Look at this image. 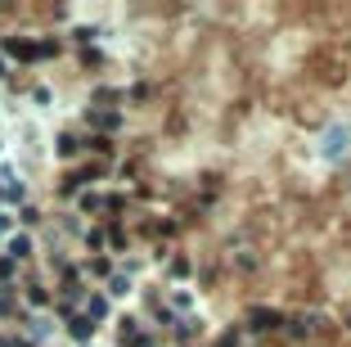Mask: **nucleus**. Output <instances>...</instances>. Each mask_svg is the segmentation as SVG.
Returning a JSON list of instances; mask_svg holds the SVG:
<instances>
[{
	"instance_id": "8",
	"label": "nucleus",
	"mask_w": 351,
	"mask_h": 347,
	"mask_svg": "<svg viewBox=\"0 0 351 347\" xmlns=\"http://www.w3.org/2000/svg\"><path fill=\"white\" fill-rule=\"evenodd\" d=\"M14 276H19V266H14L10 257H0V289H14V284H10Z\"/></svg>"
},
{
	"instance_id": "11",
	"label": "nucleus",
	"mask_w": 351,
	"mask_h": 347,
	"mask_svg": "<svg viewBox=\"0 0 351 347\" xmlns=\"http://www.w3.org/2000/svg\"><path fill=\"white\" fill-rule=\"evenodd\" d=\"M19 221H23V230H27V225H36V221H41V208H23Z\"/></svg>"
},
{
	"instance_id": "6",
	"label": "nucleus",
	"mask_w": 351,
	"mask_h": 347,
	"mask_svg": "<svg viewBox=\"0 0 351 347\" xmlns=\"http://www.w3.org/2000/svg\"><path fill=\"white\" fill-rule=\"evenodd\" d=\"M77 153H82V140L63 131V135H59V158H77Z\"/></svg>"
},
{
	"instance_id": "1",
	"label": "nucleus",
	"mask_w": 351,
	"mask_h": 347,
	"mask_svg": "<svg viewBox=\"0 0 351 347\" xmlns=\"http://www.w3.org/2000/svg\"><path fill=\"white\" fill-rule=\"evenodd\" d=\"M0 50H5V59H19V63H36V59H50L59 45L54 41H23L19 32H10V36H0Z\"/></svg>"
},
{
	"instance_id": "13",
	"label": "nucleus",
	"mask_w": 351,
	"mask_h": 347,
	"mask_svg": "<svg viewBox=\"0 0 351 347\" xmlns=\"http://www.w3.org/2000/svg\"><path fill=\"white\" fill-rule=\"evenodd\" d=\"M5 77H10V59H5V54H0V82H5Z\"/></svg>"
},
{
	"instance_id": "10",
	"label": "nucleus",
	"mask_w": 351,
	"mask_h": 347,
	"mask_svg": "<svg viewBox=\"0 0 351 347\" xmlns=\"http://www.w3.org/2000/svg\"><path fill=\"white\" fill-rule=\"evenodd\" d=\"M126 289H131V280H126V276H113V284H108V293H113V298H122Z\"/></svg>"
},
{
	"instance_id": "12",
	"label": "nucleus",
	"mask_w": 351,
	"mask_h": 347,
	"mask_svg": "<svg viewBox=\"0 0 351 347\" xmlns=\"http://www.w3.org/2000/svg\"><path fill=\"white\" fill-rule=\"evenodd\" d=\"M0 235H5V239H10V235H14V216H10V212H5V208H0Z\"/></svg>"
},
{
	"instance_id": "9",
	"label": "nucleus",
	"mask_w": 351,
	"mask_h": 347,
	"mask_svg": "<svg viewBox=\"0 0 351 347\" xmlns=\"http://www.w3.org/2000/svg\"><path fill=\"white\" fill-rule=\"evenodd\" d=\"M86 271H90V276H113V262H108V257H95V262H86Z\"/></svg>"
},
{
	"instance_id": "7",
	"label": "nucleus",
	"mask_w": 351,
	"mask_h": 347,
	"mask_svg": "<svg viewBox=\"0 0 351 347\" xmlns=\"http://www.w3.org/2000/svg\"><path fill=\"white\" fill-rule=\"evenodd\" d=\"M27 334L36 338V343H41V338H50V320L45 316H32V325H27Z\"/></svg>"
},
{
	"instance_id": "5",
	"label": "nucleus",
	"mask_w": 351,
	"mask_h": 347,
	"mask_svg": "<svg viewBox=\"0 0 351 347\" xmlns=\"http://www.w3.org/2000/svg\"><path fill=\"white\" fill-rule=\"evenodd\" d=\"M23 298H27V302H32V306H45V302H50V289H45V284H41V280H32V284H27V289H23Z\"/></svg>"
},
{
	"instance_id": "4",
	"label": "nucleus",
	"mask_w": 351,
	"mask_h": 347,
	"mask_svg": "<svg viewBox=\"0 0 351 347\" xmlns=\"http://www.w3.org/2000/svg\"><path fill=\"white\" fill-rule=\"evenodd\" d=\"M86 320H90V325H99L104 316H108V293H90L86 298V311H82Z\"/></svg>"
},
{
	"instance_id": "2",
	"label": "nucleus",
	"mask_w": 351,
	"mask_h": 347,
	"mask_svg": "<svg viewBox=\"0 0 351 347\" xmlns=\"http://www.w3.org/2000/svg\"><path fill=\"white\" fill-rule=\"evenodd\" d=\"M32 253H36V239L27 235V230H14L10 239H5V257H10L14 266H23V262H32Z\"/></svg>"
},
{
	"instance_id": "15",
	"label": "nucleus",
	"mask_w": 351,
	"mask_h": 347,
	"mask_svg": "<svg viewBox=\"0 0 351 347\" xmlns=\"http://www.w3.org/2000/svg\"><path fill=\"white\" fill-rule=\"evenodd\" d=\"M0 149H5V144H0Z\"/></svg>"
},
{
	"instance_id": "3",
	"label": "nucleus",
	"mask_w": 351,
	"mask_h": 347,
	"mask_svg": "<svg viewBox=\"0 0 351 347\" xmlns=\"http://www.w3.org/2000/svg\"><path fill=\"white\" fill-rule=\"evenodd\" d=\"M63 325H68V334H73L77 343H90L95 329H99V325H90V320H86L82 311H68V316H63Z\"/></svg>"
},
{
	"instance_id": "14",
	"label": "nucleus",
	"mask_w": 351,
	"mask_h": 347,
	"mask_svg": "<svg viewBox=\"0 0 351 347\" xmlns=\"http://www.w3.org/2000/svg\"><path fill=\"white\" fill-rule=\"evenodd\" d=\"M0 347H10V338H0Z\"/></svg>"
}]
</instances>
